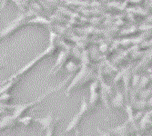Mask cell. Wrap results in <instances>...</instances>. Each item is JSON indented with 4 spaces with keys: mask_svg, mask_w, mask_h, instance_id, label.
<instances>
[{
    "mask_svg": "<svg viewBox=\"0 0 152 136\" xmlns=\"http://www.w3.org/2000/svg\"><path fill=\"white\" fill-rule=\"evenodd\" d=\"M71 76H72V75L68 76L66 79H65V80L62 82L61 84H59V85H57V86H55L54 88L49 89L48 92H46V93H43L42 95H40V96H39L38 98H37L36 100H33V101H31L30 103H27L18 104V105H16V108H15V110H14V113H13V116L15 117L16 119L21 117L23 114H25L27 111H28L30 108H32L33 106H35L37 103H40V102H42L43 100H45V99L48 96V95H50V94L54 93L55 92H57V91L60 90L61 88H63V86L65 85V84L66 83V82H67L68 80H69V78H70Z\"/></svg>",
    "mask_w": 152,
    "mask_h": 136,
    "instance_id": "cell-1",
    "label": "cell"
},
{
    "mask_svg": "<svg viewBox=\"0 0 152 136\" xmlns=\"http://www.w3.org/2000/svg\"><path fill=\"white\" fill-rule=\"evenodd\" d=\"M55 50H56V47H55V46L54 45H49V46L46 50H44L42 53H40L37 57H35L34 59H32L29 63H27L26 65H24L21 68V69H19L16 74L12 75L9 78H7L4 82H7V81H11V80H17L19 77H21L22 75H26L27 72H29L32 69V68H34V66L36 64H37L41 60H43L44 58H46V57L51 56L52 54H54Z\"/></svg>",
    "mask_w": 152,
    "mask_h": 136,
    "instance_id": "cell-2",
    "label": "cell"
},
{
    "mask_svg": "<svg viewBox=\"0 0 152 136\" xmlns=\"http://www.w3.org/2000/svg\"><path fill=\"white\" fill-rule=\"evenodd\" d=\"M26 23V17L24 14H20L15 20H13L10 24H8L7 26H6L2 30H0V41L11 36L13 34H15L21 27L25 25Z\"/></svg>",
    "mask_w": 152,
    "mask_h": 136,
    "instance_id": "cell-3",
    "label": "cell"
},
{
    "mask_svg": "<svg viewBox=\"0 0 152 136\" xmlns=\"http://www.w3.org/2000/svg\"><path fill=\"white\" fill-rule=\"evenodd\" d=\"M89 109H90V106H89L88 102H87L86 99H82L81 103H80L79 109H78V112L71 118L70 122H68V124H67L66 128L65 129L64 132L68 133V132H72L74 129H76L77 126L79 124V122H80L81 119L83 118V116L85 115V114H87L88 112Z\"/></svg>",
    "mask_w": 152,
    "mask_h": 136,
    "instance_id": "cell-4",
    "label": "cell"
},
{
    "mask_svg": "<svg viewBox=\"0 0 152 136\" xmlns=\"http://www.w3.org/2000/svg\"><path fill=\"white\" fill-rule=\"evenodd\" d=\"M34 122H37L41 125V128L47 131L48 128H50L53 124H56L57 120L54 118L53 113H48L45 117H37L34 118Z\"/></svg>",
    "mask_w": 152,
    "mask_h": 136,
    "instance_id": "cell-5",
    "label": "cell"
},
{
    "mask_svg": "<svg viewBox=\"0 0 152 136\" xmlns=\"http://www.w3.org/2000/svg\"><path fill=\"white\" fill-rule=\"evenodd\" d=\"M107 131L117 136H129V132H130L129 122L127 121L118 126H115L113 128H109Z\"/></svg>",
    "mask_w": 152,
    "mask_h": 136,
    "instance_id": "cell-6",
    "label": "cell"
},
{
    "mask_svg": "<svg viewBox=\"0 0 152 136\" xmlns=\"http://www.w3.org/2000/svg\"><path fill=\"white\" fill-rule=\"evenodd\" d=\"M98 87H99L98 81L93 82L89 86V102H88V103H89L90 108H93L99 100V94L98 93Z\"/></svg>",
    "mask_w": 152,
    "mask_h": 136,
    "instance_id": "cell-7",
    "label": "cell"
},
{
    "mask_svg": "<svg viewBox=\"0 0 152 136\" xmlns=\"http://www.w3.org/2000/svg\"><path fill=\"white\" fill-rule=\"evenodd\" d=\"M18 122L17 119L13 116V114L5 115L0 119V132H2L9 127L14 126Z\"/></svg>",
    "mask_w": 152,
    "mask_h": 136,
    "instance_id": "cell-8",
    "label": "cell"
},
{
    "mask_svg": "<svg viewBox=\"0 0 152 136\" xmlns=\"http://www.w3.org/2000/svg\"><path fill=\"white\" fill-rule=\"evenodd\" d=\"M151 117H152V108L150 109V110L147 111L146 113H144V114L140 118V124H139V129L140 131H145L147 129V127L150 124V122L152 121Z\"/></svg>",
    "mask_w": 152,
    "mask_h": 136,
    "instance_id": "cell-9",
    "label": "cell"
},
{
    "mask_svg": "<svg viewBox=\"0 0 152 136\" xmlns=\"http://www.w3.org/2000/svg\"><path fill=\"white\" fill-rule=\"evenodd\" d=\"M111 104L113 107L120 109L124 106V95L120 91H118L116 95L111 101Z\"/></svg>",
    "mask_w": 152,
    "mask_h": 136,
    "instance_id": "cell-10",
    "label": "cell"
},
{
    "mask_svg": "<svg viewBox=\"0 0 152 136\" xmlns=\"http://www.w3.org/2000/svg\"><path fill=\"white\" fill-rule=\"evenodd\" d=\"M17 80H11V81H7V82H3V83L1 84V85H0V95L4 94V93H7L9 91H11L13 89V87L16 85Z\"/></svg>",
    "mask_w": 152,
    "mask_h": 136,
    "instance_id": "cell-11",
    "label": "cell"
},
{
    "mask_svg": "<svg viewBox=\"0 0 152 136\" xmlns=\"http://www.w3.org/2000/svg\"><path fill=\"white\" fill-rule=\"evenodd\" d=\"M18 122L19 124H22L24 126H28L30 125V124L32 122H34V118L32 116H24V117H19L17 119Z\"/></svg>",
    "mask_w": 152,
    "mask_h": 136,
    "instance_id": "cell-12",
    "label": "cell"
},
{
    "mask_svg": "<svg viewBox=\"0 0 152 136\" xmlns=\"http://www.w3.org/2000/svg\"><path fill=\"white\" fill-rule=\"evenodd\" d=\"M11 99H12V95H11L9 93H4V94H1V95H0V102H2V103H7V102H9Z\"/></svg>",
    "mask_w": 152,
    "mask_h": 136,
    "instance_id": "cell-13",
    "label": "cell"
},
{
    "mask_svg": "<svg viewBox=\"0 0 152 136\" xmlns=\"http://www.w3.org/2000/svg\"><path fill=\"white\" fill-rule=\"evenodd\" d=\"M66 70L68 71V72H70V73H72V72H74L75 70H77V64H75V63H73V62H69L67 64H66Z\"/></svg>",
    "mask_w": 152,
    "mask_h": 136,
    "instance_id": "cell-14",
    "label": "cell"
},
{
    "mask_svg": "<svg viewBox=\"0 0 152 136\" xmlns=\"http://www.w3.org/2000/svg\"><path fill=\"white\" fill-rule=\"evenodd\" d=\"M55 131H56V124L46 131V136H55Z\"/></svg>",
    "mask_w": 152,
    "mask_h": 136,
    "instance_id": "cell-15",
    "label": "cell"
},
{
    "mask_svg": "<svg viewBox=\"0 0 152 136\" xmlns=\"http://www.w3.org/2000/svg\"><path fill=\"white\" fill-rule=\"evenodd\" d=\"M96 132H98V133H99V136H113L111 134V132H109L108 131L105 132V131H102L100 129H96Z\"/></svg>",
    "mask_w": 152,
    "mask_h": 136,
    "instance_id": "cell-16",
    "label": "cell"
},
{
    "mask_svg": "<svg viewBox=\"0 0 152 136\" xmlns=\"http://www.w3.org/2000/svg\"><path fill=\"white\" fill-rule=\"evenodd\" d=\"M136 136H142V135H141V133H140V132H136Z\"/></svg>",
    "mask_w": 152,
    "mask_h": 136,
    "instance_id": "cell-17",
    "label": "cell"
},
{
    "mask_svg": "<svg viewBox=\"0 0 152 136\" xmlns=\"http://www.w3.org/2000/svg\"><path fill=\"white\" fill-rule=\"evenodd\" d=\"M151 103H152V98L148 102V105H151Z\"/></svg>",
    "mask_w": 152,
    "mask_h": 136,
    "instance_id": "cell-18",
    "label": "cell"
},
{
    "mask_svg": "<svg viewBox=\"0 0 152 136\" xmlns=\"http://www.w3.org/2000/svg\"><path fill=\"white\" fill-rule=\"evenodd\" d=\"M149 125H150V126H151V127H152V121H151V122H150V124H149Z\"/></svg>",
    "mask_w": 152,
    "mask_h": 136,
    "instance_id": "cell-19",
    "label": "cell"
},
{
    "mask_svg": "<svg viewBox=\"0 0 152 136\" xmlns=\"http://www.w3.org/2000/svg\"><path fill=\"white\" fill-rule=\"evenodd\" d=\"M1 11H2V9H0V12H1Z\"/></svg>",
    "mask_w": 152,
    "mask_h": 136,
    "instance_id": "cell-20",
    "label": "cell"
}]
</instances>
